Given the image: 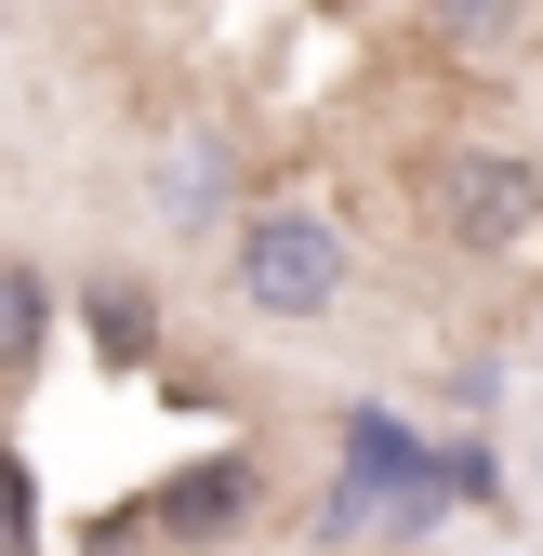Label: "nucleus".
Instances as JSON below:
<instances>
[{
  "instance_id": "nucleus-3",
  "label": "nucleus",
  "mask_w": 543,
  "mask_h": 556,
  "mask_svg": "<svg viewBox=\"0 0 543 556\" xmlns=\"http://www.w3.org/2000/svg\"><path fill=\"white\" fill-rule=\"evenodd\" d=\"M425 226L451 239V252H530L543 239V160L530 147H438L425 160Z\"/></svg>"
},
{
  "instance_id": "nucleus-7",
  "label": "nucleus",
  "mask_w": 543,
  "mask_h": 556,
  "mask_svg": "<svg viewBox=\"0 0 543 556\" xmlns=\"http://www.w3.org/2000/svg\"><path fill=\"white\" fill-rule=\"evenodd\" d=\"M40 358H53V278L0 252V371H40Z\"/></svg>"
},
{
  "instance_id": "nucleus-8",
  "label": "nucleus",
  "mask_w": 543,
  "mask_h": 556,
  "mask_svg": "<svg viewBox=\"0 0 543 556\" xmlns=\"http://www.w3.org/2000/svg\"><path fill=\"white\" fill-rule=\"evenodd\" d=\"M160 213L173 226H213L226 213V132H186V147L160 160Z\"/></svg>"
},
{
  "instance_id": "nucleus-6",
  "label": "nucleus",
  "mask_w": 543,
  "mask_h": 556,
  "mask_svg": "<svg viewBox=\"0 0 543 556\" xmlns=\"http://www.w3.org/2000/svg\"><path fill=\"white\" fill-rule=\"evenodd\" d=\"M517 27H530V0H425V40H438L451 66H504Z\"/></svg>"
},
{
  "instance_id": "nucleus-1",
  "label": "nucleus",
  "mask_w": 543,
  "mask_h": 556,
  "mask_svg": "<svg viewBox=\"0 0 543 556\" xmlns=\"http://www.w3.org/2000/svg\"><path fill=\"white\" fill-rule=\"evenodd\" d=\"M451 517V464L438 438H412L397 410H345V477H331V504H318V543H425Z\"/></svg>"
},
{
  "instance_id": "nucleus-10",
  "label": "nucleus",
  "mask_w": 543,
  "mask_h": 556,
  "mask_svg": "<svg viewBox=\"0 0 543 556\" xmlns=\"http://www.w3.org/2000/svg\"><path fill=\"white\" fill-rule=\"evenodd\" d=\"M438 464H451V504H504V464H491V438H438Z\"/></svg>"
},
{
  "instance_id": "nucleus-4",
  "label": "nucleus",
  "mask_w": 543,
  "mask_h": 556,
  "mask_svg": "<svg viewBox=\"0 0 543 556\" xmlns=\"http://www.w3.org/2000/svg\"><path fill=\"white\" fill-rule=\"evenodd\" d=\"M252 504H265V464H252V451H199L186 477L147 491V530H160V543H226Z\"/></svg>"
},
{
  "instance_id": "nucleus-2",
  "label": "nucleus",
  "mask_w": 543,
  "mask_h": 556,
  "mask_svg": "<svg viewBox=\"0 0 543 556\" xmlns=\"http://www.w3.org/2000/svg\"><path fill=\"white\" fill-rule=\"evenodd\" d=\"M226 292L252 318H318L331 292H345V226L305 213V199H265V213L226 226Z\"/></svg>"
},
{
  "instance_id": "nucleus-5",
  "label": "nucleus",
  "mask_w": 543,
  "mask_h": 556,
  "mask_svg": "<svg viewBox=\"0 0 543 556\" xmlns=\"http://www.w3.org/2000/svg\"><path fill=\"white\" fill-rule=\"evenodd\" d=\"M80 331H93V358H160V292L147 278H80Z\"/></svg>"
},
{
  "instance_id": "nucleus-9",
  "label": "nucleus",
  "mask_w": 543,
  "mask_h": 556,
  "mask_svg": "<svg viewBox=\"0 0 543 556\" xmlns=\"http://www.w3.org/2000/svg\"><path fill=\"white\" fill-rule=\"evenodd\" d=\"M0 556H40V477L14 438H0Z\"/></svg>"
}]
</instances>
